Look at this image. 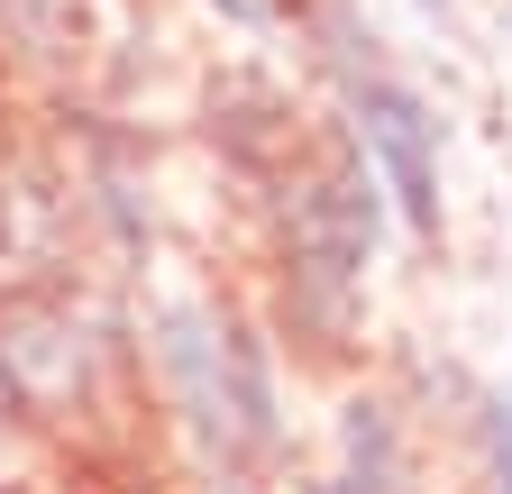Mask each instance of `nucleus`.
<instances>
[{
    "label": "nucleus",
    "mask_w": 512,
    "mask_h": 494,
    "mask_svg": "<svg viewBox=\"0 0 512 494\" xmlns=\"http://www.w3.org/2000/svg\"><path fill=\"white\" fill-rule=\"evenodd\" d=\"M384 183L357 147H330L320 165H302L284 183V284L302 293V312L339 321L366 266H375V238H384Z\"/></svg>",
    "instance_id": "1"
},
{
    "label": "nucleus",
    "mask_w": 512,
    "mask_h": 494,
    "mask_svg": "<svg viewBox=\"0 0 512 494\" xmlns=\"http://www.w3.org/2000/svg\"><path fill=\"white\" fill-rule=\"evenodd\" d=\"M156 330H165V376L183 394V421L202 430V449H220V458L275 449V385H266L256 330L202 312V302H174Z\"/></svg>",
    "instance_id": "2"
},
{
    "label": "nucleus",
    "mask_w": 512,
    "mask_h": 494,
    "mask_svg": "<svg viewBox=\"0 0 512 494\" xmlns=\"http://www.w3.org/2000/svg\"><path fill=\"white\" fill-rule=\"evenodd\" d=\"M348 129H357V156L384 183V202L403 211V229L439 238V119H430V101L366 65L348 83Z\"/></svg>",
    "instance_id": "3"
},
{
    "label": "nucleus",
    "mask_w": 512,
    "mask_h": 494,
    "mask_svg": "<svg viewBox=\"0 0 512 494\" xmlns=\"http://www.w3.org/2000/svg\"><path fill=\"white\" fill-rule=\"evenodd\" d=\"M412 485V449H403V421L384 394H357L339 412V458L311 494H403Z\"/></svg>",
    "instance_id": "4"
},
{
    "label": "nucleus",
    "mask_w": 512,
    "mask_h": 494,
    "mask_svg": "<svg viewBox=\"0 0 512 494\" xmlns=\"http://www.w3.org/2000/svg\"><path fill=\"white\" fill-rule=\"evenodd\" d=\"M494 494H512V385L494 394Z\"/></svg>",
    "instance_id": "5"
},
{
    "label": "nucleus",
    "mask_w": 512,
    "mask_h": 494,
    "mask_svg": "<svg viewBox=\"0 0 512 494\" xmlns=\"http://www.w3.org/2000/svg\"><path fill=\"white\" fill-rule=\"evenodd\" d=\"M64 10V0H0V19H19V28H46Z\"/></svg>",
    "instance_id": "6"
},
{
    "label": "nucleus",
    "mask_w": 512,
    "mask_h": 494,
    "mask_svg": "<svg viewBox=\"0 0 512 494\" xmlns=\"http://www.w3.org/2000/svg\"><path fill=\"white\" fill-rule=\"evenodd\" d=\"M220 10H238V19H266V0H220Z\"/></svg>",
    "instance_id": "7"
},
{
    "label": "nucleus",
    "mask_w": 512,
    "mask_h": 494,
    "mask_svg": "<svg viewBox=\"0 0 512 494\" xmlns=\"http://www.w3.org/2000/svg\"><path fill=\"white\" fill-rule=\"evenodd\" d=\"M421 10H448V0H421Z\"/></svg>",
    "instance_id": "8"
}]
</instances>
